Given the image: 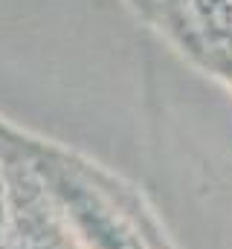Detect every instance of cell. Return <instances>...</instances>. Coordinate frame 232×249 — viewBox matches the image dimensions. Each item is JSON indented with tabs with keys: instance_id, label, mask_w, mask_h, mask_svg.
<instances>
[{
	"instance_id": "obj_1",
	"label": "cell",
	"mask_w": 232,
	"mask_h": 249,
	"mask_svg": "<svg viewBox=\"0 0 232 249\" xmlns=\"http://www.w3.org/2000/svg\"><path fill=\"white\" fill-rule=\"evenodd\" d=\"M169 29L197 55L232 67V0H194Z\"/></svg>"
},
{
	"instance_id": "obj_2",
	"label": "cell",
	"mask_w": 232,
	"mask_h": 249,
	"mask_svg": "<svg viewBox=\"0 0 232 249\" xmlns=\"http://www.w3.org/2000/svg\"><path fill=\"white\" fill-rule=\"evenodd\" d=\"M145 20L160 23V26H172L174 20L194 3V0H128Z\"/></svg>"
}]
</instances>
